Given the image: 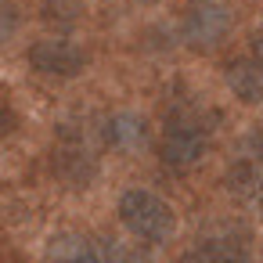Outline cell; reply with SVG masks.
<instances>
[{"label":"cell","mask_w":263,"mask_h":263,"mask_svg":"<svg viewBox=\"0 0 263 263\" xmlns=\"http://www.w3.org/2000/svg\"><path fill=\"white\" fill-rule=\"evenodd\" d=\"M108 144L105 134V119L98 116H72L58 126V141H54V173L65 184H90L98 173V159L101 148Z\"/></svg>","instance_id":"cell-1"},{"label":"cell","mask_w":263,"mask_h":263,"mask_svg":"<svg viewBox=\"0 0 263 263\" xmlns=\"http://www.w3.org/2000/svg\"><path fill=\"white\" fill-rule=\"evenodd\" d=\"M213 126H216V119H209L205 108L180 105L166 119L162 137H159V159H162V166H170V170H191V166H198L202 155L209 152Z\"/></svg>","instance_id":"cell-2"},{"label":"cell","mask_w":263,"mask_h":263,"mask_svg":"<svg viewBox=\"0 0 263 263\" xmlns=\"http://www.w3.org/2000/svg\"><path fill=\"white\" fill-rule=\"evenodd\" d=\"M119 223L141 241V245H166L177 234V213L166 198L144 187H130L119 195Z\"/></svg>","instance_id":"cell-3"},{"label":"cell","mask_w":263,"mask_h":263,"mask_svg":"<svg viewBox=\"0 0 263 263\" xmlns=\"http://www.w3.org/2000/svg\"><path fill=\"white\" fill-rule=\"evenodd\" d=\"M180 263H252V234L245 223L216 220L198 231V238L184 249Z\"/></svg>","instance_id":"cell-4"},{"label":"cell","mask_w":263,"mask_h":263,"mask_svg":"<svg viewBox=\"0 0 263 263\" xmlns=\"http://www.w3.org/2000/svg\"><path fill=\"white\" fill-rule=\"evenodd\" d=\"M227 191L245 209H263V134H249L227 166Z\"/></svg>","instance_id":"cell-5"},{"label":"cell","mask_w":263,"mask_h":263,"mask_svg":"<svg viewBox=\"0 0 263 263\" xmlns=\"http://www.w3.org/2000/svg\"><path fill=\"white\" fill-rule=\"evenodd\" d=\"M29 65L40 76L51 80H72L87 69V51L65 36H51V40H36L29 47Z\"/></svg>","instance_id":"cell-6"},{"label":"cell","mask_w":263,"mask_h":263,"mask_svg":"<svg viewBox=\"0 0 263 263\" xmlns=\"http://www.w3.org/2000/svg\"><path fill=\"white\" fill-rule=\"evenodd\" d=\"M227 29H231V15L223 4H198L184 26V40L198 51H209L227 36Z\"/></svg>","instance_id":"cell-7"},{"label":"cell","mask_w":263,"mask_h":263,"mask_svg":"<svg viewBox=\"0 0 263 263\" xmlns=\"http://www.w3.org/2000/svg\"><path fill=\"white\" fill-rule=\"evenodd\" d=\"M223 80L241 105H263V65L256 58H234L223 69Z\"/></svg>","instance_id":"cell-8"},{"label":"cell","mask_w":263,"mask_h":263,"mask_svg":"<svg viewBox=\"0 0 263 263\" xmlns=\"http://www.w3.org/2000/svg\"><path fill=\"white\" fill-rule=\"evenodd\" d=\"M47 259L51 263H105L98 245L76 231H58L51 241H47Z\"/></svg>","instance_id":"cell-9"},{"label":"cell","mask_w":263,"mask_h":263,"mask_svg":"<svg viewBox=\"0 0 263 263\" xmlns=\"http://www.w3.org/2000/svg\"><path fill=\"white\" fill-rule=\"evenodd\" d=\"M105 134H108V144L119 148V152H137L144 141H148V123L134 112H119V116H108L105 119Z\"/></svg>","instance_id":"cell-10"},{"label":"cell","mask_w":263,"mask_h":263,"mask_svg":"<svg viewBox=\"0 0 263 263\" xmlns=\"http://www.w3.org/2000/svg\"><path fill=\"white\" fill-rule=\"evenodd\" d=\"M98 252H101L105 263H152L148 252H141L134 245H123V241H101Z\"/></svg>","instance_id":"cell-11"},{"label":"cell","mask_w":263,"mask_h":263,"mask_svg":"<svg viewBox=\"0 0 263 263\" xmlns=\"http://www.w3.org/2000/svg\"><path fill=\"white\" fill-rule=\"evenodd\" d=\"M15 26H18V18H15V11L4 18V4H0V40H8L11 33H15Z\"/></svg>","instance_id":"cell-12"},{"label":"cell","mask_w":263,"mask_h":263,"mask_svg":"<svg viewBox=\"0 0 263 263\" xmlns=\"http://www.w3.org/2000/svg\"><path fill=\"white\" fill-rule=\"evenodd\" d=\"M252 58H256V62L263 65V26H259V29L252 33Z\"/></svg>","instance_id":"cell-13"},{"label":"cell","mask_w":263,"mask_h":263,"mask_svg":"<svg viewBox=\"0 0 263 263\" xmlns=\"http://www.w3.org/2000/svg\"><path fill=\"white\" fill-rule=\"evenodd\" d=\"M137 4H152V0H137Z\"/></svg>","instance_id":"cell-14"}]
</instances>
